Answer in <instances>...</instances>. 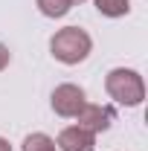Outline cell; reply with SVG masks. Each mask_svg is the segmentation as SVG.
<instances>
[{"mask_svg": "<svg viewBox=\"0 0 148 151\" xmlns=\"http://www.w3.org/2000/svg\"><path fill=\"white\" fill-rule=\"evenodd\" d=\"M9 61H12V52H9V47H6V44L0 41V73H3V70L9 67Z\"/></svg>", "mask_w": 148, "mask_h": 151, "instance_id": "cell-9", "label": "cell"}, {"mask_svg": "<svg viewBox=\"0 0 148 151\" xmlns=\"http://www.w3.org/2000/svg\"><path fill=\"white\" fill-rule=\"evenodd\" d=\"M113 119H116V111L111 105H93V102H84V108L75 113V125L84 128V131H90V134L108 131L113 125Z\"/></svg>", "mask_w": 148, "mask_h": 151, "instance_id": "cell-4", "label": "cell"}, {"mask_svg": "<svg viewBox=\"0 0 148 151\" xmlns=\"http://www.w3.org/2000/svg\"><path fill=\"white\" fill-rule=\"evenodd\" d=\"M50 102H52V111H55L58 116H64V119H75V113L84 108L87 96H84V90H81L78 84L64 81V84H58L55 90H52Z\"/></svg>", "mask_w": 148, "mask_h": 151, "instance_id": "cell-3", "label": "cell"}, {"mask_svg": "<svg viewBox=\"0 0 148 151\" xmlns=\"http://www.w3.org/2000/svg\"><path fill=\"white\" fill-rule=\"evenodd\" d=\"M35 6H38V12L47 15V18H64L75 3L73 0H35Z\"/></svg>", "mask_w": 148, "mask_h": 151, "instance_id": "cell-6", "label": "cell"}, {"mask_svg": "<svg viewBox=\"0 0 148 151\" xmlns=\"http://www.w3.org/2000/svg\"><path fill=\"white\" fill-rule=\"evenodd\" d=\"M20 151H58V148H55V139H52L50 134L35 131V134H29V137L23 139V148Z\"/></svg>", "mask_w": 148, "mask_h": 151, "instance_id": "cell-8", "label": "cell"}, {"mask_svg": "<svg viewBox=\"0 0 148 151\" xmlns=\"http://www.w3.org/2000/svg\"><path fill=\"white\" fill-rule=\"evenodd\" d=\"M0 151H12V145H9V139H3V137H0Z\"/></svg>", "mask_w": 148, "mask_h": 151, "instance_id": "cell-10", "label": "cell"}, {"mask_svg": "<svg viewBox=\"0 0 148 151\" xmlns=\"http://www.w3.org/2000/svg\"><path fill=\"white\" fill-rule=\"evenodd\" d=\"M55 148H61V151H96V134L84 131L78 125H70V128H64L58 134Z\"/></svg>", "mask_w": 148, "mask_h": 151, "instance_id": "cell-5", "label": "cell"}, {"mask_svg": "<svg viewBox=\"0 0 148 151\" xmlns=\"http://www.w3.org/2000/svg\"><path fill=\"white\" fill-rule=\"evenodd\" d=\"M73 3H84V0H73Z\"/></svg>", "mask_w": 148, "mask_h": 151, "instance_id": "cell-11", "label": "cell"}, {"mask_svg": "<svg viewBox=\"0 0 148 151\" xmlns=\"http://www.w3.org/2000/svg\"><path fill=\"white\" fill-rule=\"evenodd\" d=\"M93 50V38L81 29V26H64L58 29L55 35L50 38V52L55 61L73 67V64H81L84 58L90 55Z\"/></svg>", "mask_w": 148, "mask_h": 151, "instance_id": "cell-1", "label": "cell"}, {"mask_svg": "<svg viewBox=\"0 0 148 151\" xmlns=\"http://www.w3.org/2000/svg\"><path fill=\"white\" fill-rule=\"evenodd\" d=\"M93 3H96L99 15H105V18H125L131 12V0H93Z\"/></svg>", "mask_w": 148, "mask_h": 151, "instance_id": "cell-7", "label": "cell"}, {"mask_svg": "<svg viewBox=\"0 0 148 151\" xmlns=\"http://www.w3.org/2000/svg\"><path fill=\"white\" fill-rule=\"evenodd\" d=\"M105 90H108V96L116 105L139 108L142 99H145V81L131 67H113L111 73L105 76Z\"/></svg>", "mask_w": 148, "mask_h": 151, "instance_id": "cell-2", "label": "cell"}]
</instances>
